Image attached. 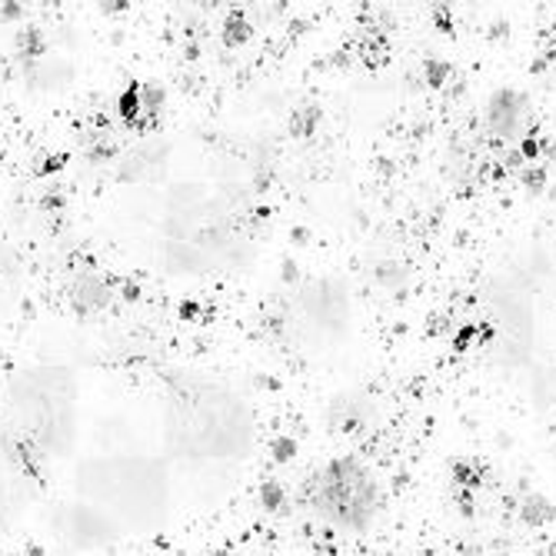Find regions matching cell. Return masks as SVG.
I'll return each mask as SVG.
<instances>
[{
    "mask_svg": "<svg viewBox=\"0 0 556 556\" xmlns=\"http://www.w3.org/2000/svg\"><path fill=\"white\" fill-rule=\"evenodd\" d=\"M170 414V443L187 457H240L254 440V424L243 400L220 387H200L177 393Z\"/></svg>",
    "mask_w": 556,
    "mask_h": 556,
    "instance_id": "6da1fadb",
    "label": "cell"
},
{
    "mask_svg": "<svg viewBox=\"0 0 556 556\" xmlns=\"http://www.w3.org/2000/svg\"><path fill=\"white\" fill-rule=\"evenodd\" d=\"M121 117L127 121V124H137L143 114H140V93H137V87H130V90H124V97H121Z\"/></svg>",
    "mask_w": 556,
    "mask_h": 556,
    "instance_id": "3957f363",
    "label": "cell"
},
{
    "mask_svg": "<svg viewBox=\"0 0 556 556\" xmlns=\"http://www.w3.org/2000/svg\"><path fill=\"white\" fill-rule=\"evenodd\" d=\"M377 480L353 457L330 460L314 480L317 514L340 530H364L377 514Z\"/></svg>",
    "mask_w": 556,
    "mask_h": 556,
    "instance_id": "7a4b0ae2",
    "label": "cell"
}]
</instances>
